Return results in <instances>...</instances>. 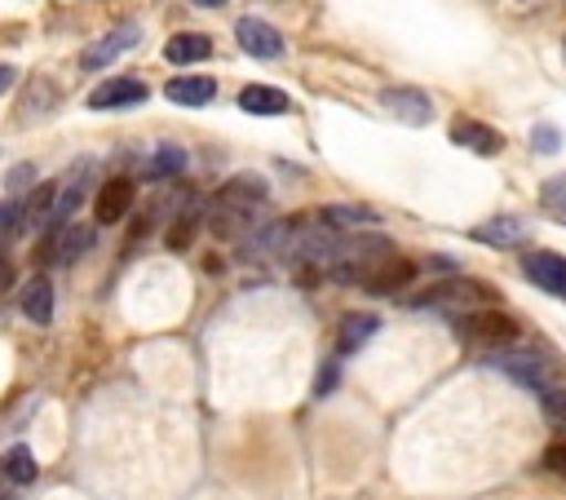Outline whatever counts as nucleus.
<instances>
[{
    "mask_svg": "<svg viewBox=\"0 0 566 500\" xmlns=\"http://www.w3.org/2000/svg\"><path fill=\"white\" fill-rule=\"evenodd\" d=\"M265 195H270V186H265L256 173H234V177L217 190V199H212V208H208L212 235H221V239H243V235L252 230V212L265 204Z\"/></svg>",
    "mask_w": 566,
    "mask_h": 500,
    "instance_id": "nucleus-1",
    "label": "nucleus"
},
{
    "mask_svg": "<svg viewBox=\"0 0 566 500\" xmlns=\"http://www.w3.org/2000/svg\"><path fill=\"white\" fill-rule=\"evenodd\" d=\"M394 257V239L385 235H345L332 252V265H327V279L336 283H367L385 261Z\"/></svg>",
    "mask_w": 566,
    "mask_h": 500,
    "instance_id": "nucleus-2",
    "label": "nucleus"
},
{
    "mask_svg": "<svg viewBox=\"0 0 566 500\" xmlns=\"http://www.w3.org/2000/svg\"><path fill=\"white\" fill-rule=\"evenodd\" d=\"M455 336L469 345V350H482V354H500L517 341V319L504 314L500 305H486V310H469L455 319Z\"/></svg>",
    "mask_w": 566,
    "mask_h": 500,
    "instance_id": "nucleus-3",
    "label": "nucleus"
},
{
    "mask_svg": "<svg viewBox=\"0 0 566 500\" xmlns=\"http://www.w3.org/2000/svg\"><path fill=\"white\" fill-rule=\"evenodd\" d=\"M495 301V292L486 288V283H478V279H464V274H455V279H442V283H433V288H424L420 296H411V305H429V310H447V314H469V310H486Z\"/></svg>",
    "mask_w": 566,
    "mask_h": 500,
    "instance_id": "nucleus-4",
    "label": "nucleus"
},
{
    "mask_svg": "<svg viewBox=\"0 0 566 500\" xmlns=\"http://www.w3.org/2000/svg\"><path fill=\"white\" fill-rule=\"evenodd\" d=\"M486 363H491L495 372H504L509 381H517L522 389H535V394L553 389V363H548L539 350H500V354H491Z\"/></svg>",
    "mask_w": 566,
    "mask_h": 500,
    "instance_id": "nucleus-5",
    "label": "nucleus"
},
{
    "mask_svg": "<svg viewBox=\"0 0 566 500\" xmlns=\"http://www.w3.org/2000/svg\"><path fill=\"white\" fill-rule=\"evenodd\" d=\"M137 40H142V27H137V22H124V27L106 31V35H97V40L80 53V66H84V71H102V66H111L119 53H128Z\"/></svg>",
    "mask_w": 566,
    "mask_h": 500,
    "instance_id": "nucleus-6",
    "label": "nucleus"
},
{
    "mask_svg": "<svg viewBox=\"0 0 566 500\" xmlns=\"http://www.w3.org/2000/svg\"><path fill=\"white\" fill-rule=\"evenodd\" d=\"M146 97H150L146 80H137V75H111V80H102V84L88 93V106H93V111H115V106H137V102H146Z\"/></svg>",
    "mask_w": 566,
    "mask_h": 500,
    "instance_id": "nucleus-7",
    "label": "nucleus"
},
{
    "mask_svg": "<svg viewBox=\"0 0 566 500\" xmlns=\"http://www.w3.org/2000/svg\"><path fill=\"white\" fill-rule=\"evenodd\" d=\"M380 106H385L398 124H411V128H420V124H429V119H433V102H429V93L407 88V84L385 88V93H380Z\"/></svg>",
    "mask_w": 566,
    "mask_h": 500,
    "instance_id": "nucleus-8",
    "label": "nucleus"
},
{
    "mask_svg": "<svg viewBox=\"0 0 566 500\" xmlns=\"http://www.w3.org/2000/svg\"><path fill=\"white\" fill-rule=\"evenodd\" d=\"M522 274H526L535 288H544V292H553V296H566V257H562V252H548V248L526 252V257H522Z\"/></svg>",
    "mask_w": 566,
    "mask_h": 500,
    "instance_id": "nucleus-9",
    "label": "nucleus"
},
{
    "mask_svg": "<svg viewBox=\"0 0 566 500\" xmlns=\"http://www.w3.org/2000/svg\"><path fill=\"white\" fill-rule=\"evenodd\" d=\"M234 40H239V49H243V53L265 58V62L283 53V31H279V27H270L265 18H239V22H234Z\"/></svg>",
    "mask_w": 566,
    "mask_h": 500,
    "instance_id": "nucleus-10",
    "label": "nucleus"
},
{
    "mask_svg": "<svg viewBox=\"0 0 566 500\" xmlns=\"http://www.w3.org/2000/svg\"><path fill=\"white\" fill-rule=\"evenodd\" d=\"M133 199H137V186H133L128 177H111V181H102V190H97V199H93V217H97L102 226L124 221L128 208H133Z\"/></svg>",
    "mask_w": 566,
    "mask_h": 500,
    "instance_id": "nucleus-11",
    "label": "nucleus"
},
{
    "mask_svg": "<svg viewBox=\"0 0 566 500\" xmlns=\"http://www.w3.org/2000/svg\"><path fill=\"white\" fill-rule=\"evenodd\" d=\"M451 142L464 146V150H473V155H500L504 150V133L491 128V124H482V119H469V115H460L451 124Z\"/></svg>",
    "mask_w": 566,
    "mask_h": 500,
    "instance_id": "nucleus-12",
    "label": "nucleus"
},
{
    "mask_svg": "<svg viewBox=\"0 0 566 500\" xmlns=\"http://www.w3.org/2000/svg\"><path fill=\"white\" fill-rule=\"evenodd\" d=\"M411 279H416V261L394 252V257H389V261H385V265H380L363 288H367V292H376V296H394V292H402Z\"/></svg>",
    "mask_w": 566,
    "mask_h": 500,
    "instance_id": "nucleus-13",
    "label": "nucleus"
},
{
    "mask_svg": "<svg viewBox=\"0 0 566 500\" xmlns=\"http://www.w3.org/2000/svg\"><path fill=\"white\" fill-rule=\"evenodd\" d=\"M469 235L478 243H486V248H517L526 239V221H517V217H491V221L473 226Z\"/></svg>",
    "mask_w": 566,
    "mask_h": 500,
    "instance_id": "nucleus-14",
    "label": "nucleus"
},
{
    "mask_svg": "<svg viewBox=\"0 0 566 500\" xmlns=\"http://www.w3.org/2000/svg\"><path fill=\"white\" fill-rule=\"evenodd\" d=\"M164 58L177 62V66L203 62V58H212V35H203V31H177V35L164 44Z\"/></svg>",
    "mask_w": 566,
    "mask_h": 500,
    "instance_id": "nucleus-15",
    "label": "nucleus"
},
{
    "mask_svg": "<svg viewBox=\"0 0 566 500\" xmlns=\"http://www.w3.org/2000/svg\"><path fill=\"white\" fill-rule=\"evenodd\" d=\"M168 102H181V106H203L217 97V80L212 75H177L168 80Z\"/></svg>",
    "mask_w": 566,
    "mask_h": 500,
    "instance_id": "nucleus-16",
    "label": "nucleus"
},
{
    "mask_svg": "<svg viewBox=\"0 0 566 500\" xmlns=\"http://www.w3.org/2000/svg\"><path fill=\"white\" fill-rule=\"evenodd\" d=\"M239 106L248 115H283V111H292V97L283 88H270V84H248L239 93Z\"/></svg>",
    "mask_w": 566,
    "mask_h": 500,
    "instance_id": "nucleus-17",
    "label": "nucleus"
},
{
    "mask_svg": "<svg viewBox=\"0 0 566 500\" xmlns=\"http://www.w3.org/2000/svg\"><path fill=\"white\" fill-rule=\"evenodd\" d=\"M376 327H380L376 314H345V319H340V332H336V354L363 350V345L376 336Z\"/></svg>",
    "mask_w": 566,
    "mask_h": 500,
    "instance_id": "nucleus-18",
    "label": "nucleus"
},
{
    "mask_svg": "<svg viewBox=\"0 0 566 500\" xmlns=\"http://www.w3.org/2000/svg\"><path fill=\"white\" fill-rule=\"evenodd\" d=\"M57 190H62V181H40L22 204V226H49L53 208H57Z\"/></svg>",
    "mask_w": 566,
    "mask_h": 500,
    "instance_id": "nucleus-19",
    "label": "nucleus"
},
{
    "mask_svg": "<svg viewBox=\"0 0 566 500\" xmlns=\"http://www.w3.org/2000/svg\"><path fill=\"white\" fill-rule=\"evenodd\" d=\"M314 217H318L327 230H336V235H340V230H363V226L376 221L371 208H354V204H327V208H318Z\"/></svg>",
    "mask_w": 566,
    "mask_h": 500,
    "instance_id": "nucleus-20",
    "label": "nucleus"
},
{
    "mask_svg": "<svg viewBox=\"0 0 566 500\" xmlns=\"http://www.w3.org/2000/svg\"><path fill=\"white\" fill-rule=\"evenodd\" d=\"M22 314L31 319V323H49L53 319V283L44 279V274H35L27 288H22Z\"/></svg>",
    "mask_w": 566,
    "mask_h": 500,
    "instance_id": "nucleus-21",
    "label": "nucleus"
},
{
    "mask_svg": "<svg viewBox=\"0 0 566 500\" xmlns=\"http://www.w3.org/2000/svg\"><path fill=\"white\" fill-rule=\"evenodd\" d=\"M186 164H190V155H186L181 146H159V150L150 155V164H146V177H150V181H168V177H181Z\"/></svg>",
    "mask_w": 566,
    "mask_h": 500,
    "instance_id": "nucleus-22",
    "label": "nucleus"
},
{
    "mask_svg": "<svg viewBox=\"0 0 566 500\" xmlns=\"http://www.w3.org/2000/svg\"><path fill=\"white\" fill-rule=\"evenodd\" d=\"M53 102H57V88H53L49 75H40V80H31V88H27L22 106H18V115H22V119H35V106H40V115H49Z\"/></svg>",
    "mask_w": 566,
    "mask_h": 500,
    "instance_id": "nucleus-23",
    "label": "nucleus"
},
{
    "mask_svg": "<svg viewBox=\"0 0 566 500\" xmlns=\"http://www.w3.org/2000/svg\"><path fill=\"white\" fill-rule=\"evenodd\" d=\"M539 208H544L553 221L566 226V173H557V177H548V181L539 186Z\"/></svg>",
    "mask_w": 566,
    "mask_h": 500,
    "instance_id": "nucleus-24",
    "label": "nucleus"
},
{
    "mask_svg": "<svg viewBox=\"0 0 566 500\" xmlns=\"http://www.w3.org/2000/svg\"><path fill=\"white\" fill-rule=\"evenodd\" d=\"M4 478L18 482V487L31 482V478H35V456H31L27 447H9V451H4Z\"/></svg>",
    "mask_w": 566,
    "mask_h": 500,
    "instance_id": "nucleus-25",
    "label": "nucleus"
},
{
    "mask_svg": "<svg viewBox=\"0 0 566 500\" xmlns=\"http://www.w3.org/2000/svg\"><path fill=\"white\" fill-rule=\"evenodd\" d=\"M539 407H544V420L566 434V389H562V385L544 389V394H539Z\"/></svg>",
    "mask_w": 566,
    "mask_h": 500,
    "instance_id": "nucleus-26",
    "label": "nucleus"
},
{
    "mask_svg": "<svg viewBox=\"0 0 566 500\" xmlns=\"http://www.w3.org/2000/svg\"><path fill=\"white\" fill-rule=\"evenodd\" d=\"M195 221H199V212L190 208V212H181L177 221H172V230H168V248H186L190 243V235H195Z\"/></svg>",
    "mask_w": 566,
    "mask_h": 500,
    "instance_id": "nucleus-27",
    "label": "nucleus"
},
{
    "mask_svg": "<svg viewBox=\"0 0 566 500\" xmlns=\"http://www.w3.org/2000/svg\"><path fill=\"white\" fill-rule=\"evenodd\" d=\"M531 146H535L539 155H553V150L562 146V137H557L553 124H539V128H531Z\"/></svg>",
    "mask_w": 566,
    "mask_h": 500,
    "instance_id": "nucleus-28",
    "label": "nucleus"
},
{
    "mask_svg": "<svg viewBox=\"0 0 566 500\" xmlns=\"http://www.w3.org/2000/svg\"><path fill=\"white\" fill-rule=\"evenodd\" d=\"M544 469H548V473H557V478H566V438H562V442H553V447L544 451Z\"/></svg>",
    "mask_w": 566,
    "mask_h": 500,
    "instance_id": "nucleus-29",
    "label": "nucleus"
},
{
    "mask_svg": "<svg viewBox=\"0 0 566 500\" xmlns=\"http://www.w3.org/2000/svg\"><path fill=\"white\" fill-rule=\"evenodd\" d=\"M336 376H340V363L332 358V363L318 372V381H314V394H318V398H323V394H332V389H336Z\"/></svg>",
    "mask_w": 566,
    "mask_h": 500,
    "instance_id": "nucleus-30",
    "label": "nucleus"
},
{
    "mask_svg": "<svg viewBox=\"0 0 566 500\" xmlns=\"http://www.w3.org/2000/svg\"><path fill=\"white\" fill-rule=\"evenodd\" d=\"M22 226V204H0V235Z\"/></svg>",
    "mask_w": 566,
    "mask_h": 500,
    "instance_id": "nucleus-31",
    "label": "nucleus"
},
{
    "mask_svg": "<svg viewBox=\"0 0 566 500\" xmlns=\"http://www.w3.org/2000/svg\"><path fill=\"white\" fill-rule=\"evenodd\" d=\"M22 181H31V164H18V168L9 173V186H13V190H22Z\"/></svg>",
    "mask_w": 566,
    "mask_h": 500,
    "instance_id": "nucleus-32",
    "label": "nucleus"
},
{
    "mask_svg": "<svg viewBox=\"0 0 566 500\" xmlns=\"http://www.w3.org/2000/svg\"><path fill=\"white\" fill-rule=\"evenodd\" d=\"M13 80H18V71L0 62V93H9V88H13Z\"/></svg>",
    "mask_w": 566,
    "mask_h": 500,
    "instance_id": "nucleus-33",
    "label": "nucleus"
},
{
    "mask_svg": "<svg viewBox=\"0 0 566 500\" xmlns=\"http://www.w3.org/2000/svg\"><path fill=\"white\" fill-rule=\"evenodd\" d=\"M13 283V265H9V257H0V292Z\"/></svg>",
    "mask_w": 566,
    "mask_h": 500,
    "instance_id": "nucleus-34",
    "label": "nucleus"
},
{
    "mask_svg": "<svg viewBox=\"0 0 566 500\" xmlns=\"http://www.w3.org/2000/svg\"><path fill=\"white\" fill-rule=\"evenodd\" d=\"M195 4H203V9H217V4H226V0H195Z\"/></svg>",
    "mask_w": 566,
    "mask_h": 500,
    "instance_id": "nucleus-35",
    "label": "nucleus"
}]
</instances>
